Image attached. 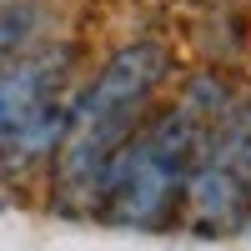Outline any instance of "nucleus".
Returning <instances> with one entry per match:
<instances>
[{
	"mask_svg": "<svg viewBox=\"0 0 251 251\" xmlns=\"http://www.w3.org/2000/svg\"><path fill=\"white\" fill-rule=\"evenodd\" d=\"M166 75H171V50L156 40H136V46H121L71 100L66 141L50 161L55 201L66 211H96L111 156L141 131V116L151 111V96L161 91Z\"/></svg>",
	"mask_w": 251,
	"mask_h": 251,
	"instance_id": "nucleus-1",
	"label": "nucleus"
},
{
	"mask_svg": "<svg viewBox=\"0 0 251 251\" xmlns=\"http://www.w3.org/2000/svg\"><path fill=\"white\" fill-rule=\"evenodd\" d=\"M71 75V50H20L10 60H0V141H5L15 126H25L40 106L60 100V86Z\"/></svg>",
	"mask_w": 251,
	"mask_h": 251,
	"instance_id": "nucleus-2",
	"label": "nucleus"
},
{
	"mask_svg": "<svg viewBox=\"0 0 251 251\" xmlns=\"http://www.w3.org/2000/svg\"><path fill=\"white\" fill-rule=\"evenodd\" d=\"M181 206L196 221V231H236L251 216V186L216 161H196L191 176H186Z\"/></svg>",
	"mask_w": 251,
	"mask_h": 251,
	"instance_id": "nucleus-3",
	"label": "nucleus"
},
{
	"mask_svg": "<svg viewBox=\"0 0 251 251\" xmlns=\"http://www.w3.org/2000/svg\"><path fill=\"white\" fill-rule=\"evenodd\" d=\"M66 116H71L66 100H50V106H40L25 126H15V131L0 141V171L5 176H30L40 161H55L60 141H66Z\"/></svg>",
	"mask_w": 251,
	"mask_h": 251,
	"instance_id": "nucleus-4",
	"label": "nucleus"
},
{
	"mask_svg": "<svg viewBox=\"0 0 251 251\" xmlns=\"http://www.w3.org/2000/svg\"><path fill=\"white\" fill-rule=\"evenodd\" d=\"M35 30H40V5L35 0H10V5H0V60L20 55Z\"/></svg>",
	"mask_w": 251,
	"mask_h": 251,
	"instance_id": "nucleus-5",
	"label": "nucleus"
}]
</instances>
